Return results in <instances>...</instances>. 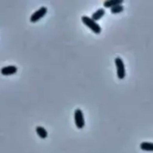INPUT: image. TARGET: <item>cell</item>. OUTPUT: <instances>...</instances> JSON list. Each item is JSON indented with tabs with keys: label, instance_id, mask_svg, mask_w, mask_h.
<instances>
[{
	"label": "cell",
	"instance_id": "6da1fadb",
	"mask_svg": "<svg viewBox=\"0 0 153 153\" xmlns=\"http://www.w3.org/2000/svg\"><path fill=\"white\" fill-rule=\"evenodd\" d=\"M82 22H83L84 25H86L89 29H91L95 34H100L101 33L102 29H101L100 25L97 22L92 20L91 17L83 15V16H82Z\"/></svg>",
	"mask_w": 153,
	"mask_h": 153
},
{
	"label": "cell",
	"instance_id": "7a4b0ae2",
	"mask_svg": "<svg viewBox=\"0 0 153 153\" xmlns=\"http://www.w3.org/2000/svg\"><path fill=\"white\" fill-rule=\"evenodd\" d=\"M115 65H116V67H117V77L120 80L125 79L126 74V66H125V63H124L123 59L121 57H119V56L116 57L115 58Z\"/></svg>",
	"mask_w": 153,
	"mask_h": 153
},
{
	"label": "cell",
	"instance_id": "3957f363",
	"mask_svg": "<svg viewBox=\"0 0 153 153\" xmlns=\"http://www.w3.org/2000/svg\"><path fill=\"white\" fill-rule=\"evenodd\" d=\"M74 123H75V126L78 129H82L85 126L83 112L80 108H77L74 111Z\"/></svg>",
	"mask_w": 153,
	"mask_h": 153
},
{
	"label": "cell",
	"instance_id": "277c9868",
	"mask_svg": "<svg viewBox=\"0 0 153 153\" xmlns=\"http://www.w3.org/2000/svg\"><path fill=\"white\" fill-rule=\"evenodd\" d=\"M47 13H48V8H47L46 6H41L39 9H38L37 11H35V12L31 14V16H30V22H32V23L37 22L39 21L41 18H43V17L47 14Z\"/></svg>",
	"mask_w": 153,
	"mask_h": 153
},
{
	"label": "cell",
	"instance_id": "5b68a950",
	"mask_svg": "<svg viewBox=\"0 0 153 153\" xmlns=\"http://www.w3.org/2000/svg\"><path fill=\"white\" fill-rule=\"evenodd\" d=\"M17 71H18V68L15 65H7V66H4L3 68H1L0 73L4 76H9V75L15 74Z\"/></svg>",
	"mask_w": 153,
	"mask_h": 153
},
{
	"label": "cell",
	"instance_id": "8992f818",
	"mask_svg": "<svg viewBox=\"0 0 153 153\" xmlns=\"http://www.w3.org/2000/svg\"><path fill=\"white\" fill-rule=\"evenodd\" d=\"M123 3H124L123 0H107V1L104 2L103 5H104L105 9L106 8L111 9V8H113L115 6H117L119 4H123Z\"/></svg>",
	"mask_w": 153,
	"mask_h": 153
},
{
	"label": "cell",
	"instance_id": "52a82bcc",
	"mask_svg": "<svg viewBox=\"0 0 153 153\" xmlns=\"http://www.w3.org/2000/svg\"><path fill=\"white\" fill-rule=\"evenodd\" d=\"M106 14V9L105 8H100L96 12H94L91 15V19L94 20L95 22L100 20L104 15Z\"/></svg>",
	"mask_w": 153,
	"mask_h": 153
},
{
	"label": "cell",
	"instance_id": "ba28073f",
	"mask_svg": "<svg viewBox=\"0 0 153 153\" xmlns=\"http://www.w3.org/2000/svg\"><path fill=\"white\" fill-rule=\"evenodd\" d=\"M36 133H37V134L39 135V137L41 138V139H46V138H48V131H47L43 126H37V127H36Z\"/></svg>",
	"mask_w": 153,
	"mask_h": 153
},
{
	"label": "cell",
	"instance_id": "9c48e42d",
	"mask_svg": "<svg viewBox=\"0 0 153 153\" xmlns=\"http://www.w3.org/2000/svg\"><path fill=\"white\" fill-rule=\"evenodd\" d=\"M140 148L143 152H153V143L143 142L140 144Z\"/></svg>",
	"mask_w": 153,
	"mask_h": 153
},
{
	"label": "cell",
	"instance_id": "30bf717a",
	"mask_svg": "<svg viewBox=\"0 0 153 153\" xmlns=\"http://www.w3.org/2000/svg\"><path fill=\"white\" fill-rule=\"evenodd\" d=\"M124 10H125L124 5H123V4H119V5H117V6H115V7L111 8V9H110V13H113V14H116V13H122Z\"/></svg>",
	"mask_w": 153,
	"mask_h": 153
}]
</instances>
